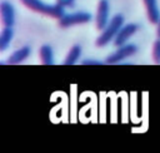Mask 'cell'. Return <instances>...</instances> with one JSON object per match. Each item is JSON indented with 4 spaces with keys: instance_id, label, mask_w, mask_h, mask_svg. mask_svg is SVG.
Segmentation results:
<instances>
[{
    "instance_id": "obj_3",
    "label": "cell",
    "mask_w": 160,
    "mask_h": 153,
    "mask_svg": "<svg viewBox=\"0 0 160 153\" xmlns=\"http://www.w3.org/2000/svg\"><path fill=\"white\" fill-rule=\"evenodd\" d=\"M90 20H91V15L89 13L81 11V13H74L70 15H64L59 20V25L61 28H69V26H72L76 24H85Z\"/></svg>"
},
{
    "instance_id": "obj_2",
    "label": "cell",
    "mask_w": 160,
    "mask_h": 153,
    "mask_svg": "<svg viewBox=\"0 0 160 153\" xmlns=\"http://www.w3.org/2000/svg\"><path fill=\"white\" fill-rule=\"evenodd\" d=\"M122 24H124V16L121 14L115 15L110 20V24H108V26L104 29L102 34H100V36L96 39L95 43L96 46H105L106 44H109L110 40L114 39L119 33V30L122 28Z\"/></svg>"
},
{
    "instance_id": "obj_7",
    "label": "cell",
    "mask_w": 160,
    "mask_h": 153,
    "mask_svg": "<svg viewBox=\"0 0 160 153\" xmlns=\"http://www.w3.org/2000/svg\"><path fill=\"white\" fill-rule=\"evenodd\" d=\"M108 14H109V4L108 0H100L98 5V14H96V28L102 30L108 25Z\"/></svg>"
},
{
    "instance_id": "obj_11",
    "label": "cell",
    "mask_w": 160,
    "mask_h": 153,
    "mask_svg": "<svg viewBox=\"0 0 160 153\" xmlns=\"http://www.w3.org/2000/svg\"><path fill=\"white\" fill-rule=\"evenodd\" d=\"M40 59H41V63L42 64H46V65H51L54 63V59H52V49L49 45H42L40 48Z\"/></svg>"
},
{
    "instance_id": "obj_4",
    "label": "cell",
    "mask_w": 160,
    "mask_h": 153,
    "mask_svg": "<svg viewBox=\"0 0 160 153\" xmlns=\"http://www.w3.org/2000/svg\"><path fill=\"white\" fill-rule=\"evenodd\" d=\"M136 46L134 44H128V45H122V46H119V49L116 51H114L112 54H110L108 58H106V63L108 64H116L121 60H124L125 58L132 55L136 53Z\"/></svg>"
},
{
    "instance_id": "obj_8",
    "label": "cell",
    "mask_w": 160,
    "mask_h": 153,
    "mask_svg": "<svg viewBox=\"0 0 160 153\" xmlns=\"http://www.w3.org/2000/svg\"><path fill=\"white\" fill-rule=\"evenodd\" d=\"M144 4H145L148 19L150 20V23L158 24L160 20V13H159L158 5H156V0H144Z\"/></svg>"
},
{
    "instance_id": "obj_5",
    "label": "cell",
    "mask_w": 160,
    "mask_h": 153,
    "mask_svg": "<svg viewBox=\"0 0 160 153\" xmlns=\"http://www.w3.org/2000/svg\"><path fill=\"white\" fill-rule=\"evenodd\" d=\"M136 30H138V25H136V24H128V25L122 26V28L119 30V33L116 34L115 40H114V44H115L116 46H122V45L126 43V40H128L131 35H134V34L136 33Z\"/></svg>"
},
{
    "instance_id": "obj_15",
    "label": "cell",
    "mask_w": 160,
    "mask_h": 153,
    "mask_svg": "<svg viewBox=\"0 0 160 153\" xmlns=\"http://www.w3.org/2000/svg\"><path fill=\"white\" fill-rule=\"evenodd\" d=\"M82 64H92V65H98V64H101L100 61H96V60H84Z\"/></svg>"
},
{
    "instance_id": "obj_10",
    "label": "cell",
    "mask_w": 160,
    "mask_h": 153,
    "mask_svg": "<svg viewBox=\"0 0 160 153\" xmlns=\"http://www.w3.org/2000/svg\"><path fill=\"white\" fill-rule=\"evenodd\" d=\"M11 39H12V30H11V28L4 26L2 31H1V35H0V50H5L8 48V45L10 44Z\"/></svg>"
},
{
    "instance_id": "obj_12",
    "label": "cell",
    "mask_w": 160,
    "mask_h": 153,
    "mask_svg": "<svg viewBox=\"0 0 160 153\" xmlns=\"http://www.w3.org/2000/svg\"><path fill=\"white\" fill-rule=\"evenodd\" d=\"M80 54H81V48H80L79 45H74V46L70 49V51H69L68 56L65 58V60H64V64H66V65L74 64V63H75V61L79 59Z\"/></svg>"
},
{
    "instance_id": "obj_14",
    "label": "cell",
    "mask_w": 160,
    "mask_h": 153,
    "mask_svg": "<svg viewBox=\"0 0 160 153\" xmlns=\"http://www.w3.org/2000/svg\"><path fill=\"white\" fill-rule=\"evenodd\" d=\"M58 5L60 6H74V0H58Z\"/></svg>"
},
{
    "instance_id": "obj_1",
    "label": "cell",
    "mask_w": 160,
    "mask_h": 153,
    "mask_svg": "<svg viewBox=\"0 0 160 153\" xmlns=\"http://www.w3.org/2000/svg\"><path fill=\"white\" fill-rule=\"evenodd\" d=\"M21 3L32 11H36V13H40L44 15H49V16H52L56 19H61L65 15L64 9L60 5L50 6V5L44 4L40 0H21Z\"/></svg>"
},
{
    "instance_id": "obj_13",
    "label": "cell",
    "mask_w": 160,
    "mask_h": 153,
    "mask_svg": "<svg viewBox=\"0 0 160 153\" xmlns=\"http://www.w3.org/2000/svg\"><path fill=\"white\" fill-rule=\"evenodd\" d=\"M152 58L155 63H160V38L154 43L152 46Z\"/></svg>"
},
{
    "instance_id": "obj_16",
    "label": "cell",
    "mask_w": 160,
    "mask_h": 153,
    "mask_svg": "<svg viewBox=\"0 0 160 153\" xmlns=\"http://www.w3.org/2000/svg\"><path fill=\"white\" fill-rule=\"evenodd\" d=\"M158 36L160 38V20H159V24H158Z\"/></svg>"
},
{
    "instance_id": "obj_6",
    "label": "cell",
    "mask_w": 160,
    "mask_h": 153,
    "mask_svg": "<svg viewBox=\"0 0 160 153\" xmlns=\"http://www.w3.org/2000/svg\"><path fill=\"white\" fill-rule=\"evenodd\" d=\"M0 11H1V21L4 26L11 28L14 25L15 21V11L14 8L10 3L8 1H2L0 5Z\"/></svg>"
},
{
    "instance_id": "obj_9",
    "label": "cell",
    "mask_w": 160,
    "mask_h": 153,
    "mask_svg": "<svg viewBox=\"0 0 160 153\" xmlns=\"http://www.w3.org/2000/svg\"><path fill=\"white\" fill-rule=\"evenodd\" d=\"M29 54H30V48H29V46H22V48H20L19 50L14 51V53L9 56L8 63H9V64H19V63L24 61V60L29 56Z\"/></svg>"
}]
</instances>
